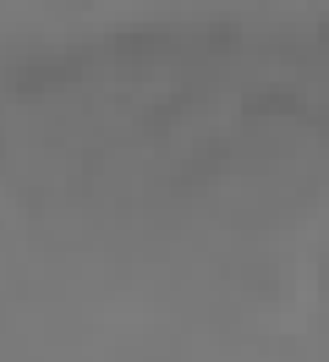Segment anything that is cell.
Returning a JSON list of instances; mask_svg holds the SVG:
<instances>
[{
	"label": "cell",
	"instance_id": "6da1fadb",
	"mask_svg": "<svg viewBox=\"0 0 329 362\" xmlns=\"http://www.w3.org/2000/svg\"><path fill=\"white\" fill-rule=\"evenodd\" d=\"M269 110L296 115V110H302V99H296V93H253V99H247V115H269Z\"/></svg>",
	"mask_w": 329,
	"mask_h": 362
}]
</instances>
